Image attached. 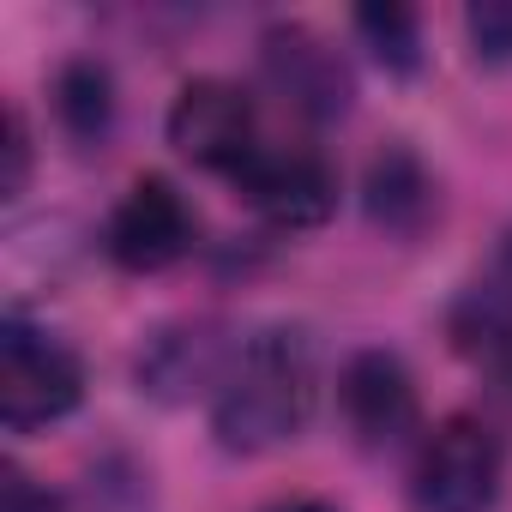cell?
<instances>
[{
  "label": "cell",
  "instance_id": "cell-1",
  "mask_svg": "<svg viewBox=\"0 0 512 512\" xmlns=\"http://www.w3.org/2000/svg\"><path fill=\"white\" fill-rule=\"evenodd\" d=\"M314 398H320L314 338L296 326H272L229 356L211 392V434L223 452H272L308 428Z\"/></svg>",
  "mask_w": 512,
  "mask_h": 512
},
{
  "label": "cell",
  "instance_id": "cell-2",
  "mask_svg": "<svg viewBox=\"0 0 512 512\" xmlns=\"http://www.w3.org/2000/svg\"><path fill=\"white\" fill-rule=\"evenodd\" d=\"M85 404V362L49 326L7 314L0 326V422L7 434L49 428Z\"/></svg>",
  "mask_w": 512,
  "mask_h": 512
},
{
  "label": "cell",
  "instance_id": "cell-3",
  "mask_svg": "<svg viewBox=\"0 0 512 512\" xmlns=\"http://www.w3.org/2000/svg\"><path fill=\"white\" fill-rule=\"evenodd\" d=\"M506 488V440L494 422L458 410L416 446V506L422 512H494Z\"/></svg>",
  "mask_w": 512,
  "mask_h": 512
},
{
  "label": "cell",
  "instance_id": "cell-4",
  "mask_svg": "<svg viewBox=\"0 0 512 512\" xmlns=\"http://www.w3.org/2000/svg\"><path fill=\"white\" fill-rule=\"evenodd\" d=\"M169 145L193 169H211V175L229 181L253 151L266 145L260 109H253V97L235 79H193L169 103Z\"/></svg>",
  "mask_w": 512,
  "mask_h": 512
},
{
  "label": "cell",
  "instance_id": "cell-5",
  "mask_svg": "<svg viewBox=\"0 0 512 512\" xmlns=\"http://www.w3.org/2000/svg\"><path fill=\"white\" fill-rule=\"evenodd\" d=\"M193 235H199V217L187 193L169 175H139L103 223V253L121 272L145 278V272H169L175 260H187Z\"/></svg>",
  "mask_w": 512,
  "mask_h": 512
},
{
  "label": "cell",
  "instance_id": "cell-6",
  "mask_svg": "<svg viewBox=\"0 0 512 512\" xmlns=\"http://www.w3.org/2000/svg\"><path fill=\"white\" fill-rule=\"evenodd\" d=\"M229 187L278 229H320L338 211V175L314 145H272L266 139L229 175Z\"/></svg>",
  "mask_w": 512,
  "mask_h": 512
},
{
  "label": "cell",
  "instance_id": "cell-7",
  "mask_svg": "<svg viewBox=\"0 0 512 512\" xmlns=\"http://www.w3.org/2000/svg\"><path fill=\"white\" fill-rule=\"evenodd\" d=\"M338 404H344V422L350 434L368 446V452H404V446H422V398H416V380L410 368L392 356V350H362L344 362L338 374Z\"/></svg>",
  "mask_w": 512,
  "mask_h": 512
},
{
  "label": "cell",
  "instance_id": "cell-8",
  "mask_svg": "<svg viewBox=\"0 0 512 512\" xmlns=\"http://www.w3.org/2000/svg\"><path fill=\"white\" fill-rule=\"evenodd\" d=\"M260 67H266L272 91H278L290 109L314 115V121H338V115L350 109V67H344L338 49H332L326 37H314L308 25H278V31H266Z\"/></svg>",
  "mask_w": 512,
  "mask_h": 512
},
{
  "label": "cell",
  "instance_id": "cell-9",
  "mask_svg": "<svg viewBox=\"0 0 512 512\" xmlns=\"http://www.w3.org/2000/svg\"><path fill=\"white\" fill-rule=\"evenodd\" d=\"M229 356H235V350H229ZM229 356L211 344V326H181V332H163V338L151 344V356L139 362V380H145L151 392H163V398H181L193 380H205V386L217 392Z\"/></svg>",
  "mask_w": 512,
  "mask_h": 512
},
{
  "label": "cell",
  "instance_id": "cell-10",
  "mask_svg": "<svg viewBox=\"0 0 512 512\" xmlns=\"http://www.w3.org/2000/svg\"><path fill=\"white\" fill-rule=\"evenodd\" d=\"M368 211H374V223L410 235V229L434 211V181H428V169H422L410 151L374 157V169H368Z\"/></svg>",
  "mask_w": 512,
  "mask_h": 512
},
{
  "label": "cell",
  "instance_id": "cell-11",
  "mask_svg": "<svg viewBox=\"0 0 512 512\" xmlns=\"http://www.w3.org/2000/svg\"><path fill=\"white\" fill-rule=\"evenodd\" d=\"M55 109H61V121H67V133L73 139H103L109 133V121H115V79H109V67L103 61H73V67H61V79H55Z\"/></svg>",
  "mask_w": 512,
  "mask_h": 512
},
{
  "label": "cell",
  "instance_id": "cell-12",
  "mask_svg": "<svg viewBox=\"0 0 512 512\" xmlns=\"http://www.w3.org/2000/svg\"><path fill=\"white\" fill-rule=\"evenodd\" d=\"M356 37L392 73H416L422 67V31H416V13H404V7H362L356 13Z\"/></svg>",
  "mask_w": 512,
  "mask_h": 512
},
{
  "label": "cell",
  "instance_id": "cell-13",
  "mask_svg": "<svg viewBox=\"0 0 512 512\" xmlns=\"http://www.w3.org/2000/svg\"><path fill=\"white\" fill-rule=\"evenodd\" d=\"M464 31H470V49H476L482 67H512V0L470 7L464 13Z\"/></svg>",
  "mask_w": 512,
  "mask_h": 512
},
{
  "label": "cell",
  "instance_id": "cell-14",
  "mask_svg": "<svg viewBox=\"0 0 512 512\" xmlns=\"http://www.w3.org/2000/svg\"><path fill=\"white\" fill-rule=\"evenodd\" d=\"M7 175H0V193L7 199H19L25 193V181H31V127H25V115L19 109H7Z\"/></svg>",
  "mask_w": 512,
  "mask_h": 512
},
{
  "label": "cell",
  "instance_id": "cell-15",
  "mask_svg": "<svg viewBox=\"0 0 512 512\" xmlns=\"http://www.w3.org/2000/svg\"><path fill=\"white\" fill-rule=\"evenodd\" d=\"M7 512H67V506H61V494H49L37 476L7 470Z\"/></svg>",
  "mask_w": 512,
  "mask_h": 512
},
{
  "label": "cell",
  "instance_id": "cell-16",
  "mask_svg": "<svg viewBox=\"0 0 512 512\" xmlns=\"http://www.w3.org/2000/svg\"><path fill=\"white\" fill-rule=\"evenodd\" d=\"M266 512H338L332 500H314V494H296V500H278V506H266Z\"/></svg>",
  "mask_w": 512,
  "mask_h": 512
}]
</instances>
